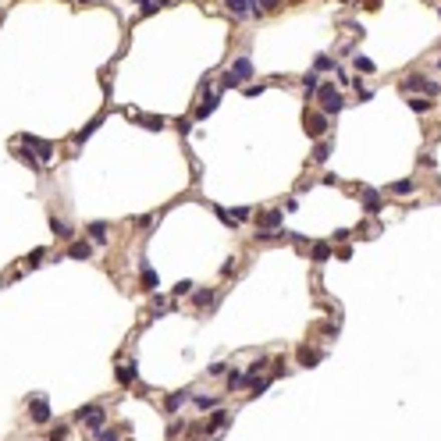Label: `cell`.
I'll return each instance as SVG.
<instances>
[{
	"mask_svg": "<svg viewBox=\"0 0 441 441\" xmlns=\"http://www.w3.org/2000/svg\"><path fill=\"white\" fill-rule=\"evenodd\" d=\"M185 398H189V391H171V395L164 398V406L175 413V409H182V406H185Z\"/></svg>",
	"mask_w": 441,
	"mask_h": 441,
	"instance_id": "obj_13",
	"label": "cell"
},
{
	"mask_svg": "<svg viewBox=\"0 0 441 441\" xmlns=\"http://www.w3.org/2000/svg\"><path fill=\"white\" fill-rule=\"evenodd\" d=\"M277 228H281V214L277 210H267L256 217V231H277Z\"/></svg>",
	"mask_w": 441,
	"mask_h": 441,
	"instance_id": "obj_4",
	"label": "cell"
},
{
	"mask_svg": "<svg viewBox=\"0 0 441 441\" xmlns=\"http://www.w3.org/2000/svg\"><path fill=\"white\" fill-rule=\"evenodd\" d=\"M381 207H384V203H381V192L367 189V192H363V210H367V214H377Z\"/></svg>",
	"mask_w": 441,
	"mask_h": 441,
	"instance_id": "obj_9",
	"label": "cell"
},
{
	"mask_svg": "<svg viewBox=\"0 0 441 441\" xmlns=\"http://www.w3.org/2000/svg\"><path fill=\"white\" fill-rule=\"evenodd\" d=\"M260 8H263V11H277V8H281V0H260Z\"/></svg>",
	"mask_w": 441,
	"mask_h": 441,
	"instance_id": "obj_34",
	"label": "cell"
},
{
	"mask_svg": "<svg viewBox=\"0 0 441 441\" xmlns=\"http://www.w3.org/2000/svg\"><path fill=\"white\" fill-rule=\"evenodd\" d=\"M310 253H313V260H317V263H324V260H331V242H313V249H310Z\"/></svg>",
	"mask_w": 441,
	"mask_h": 441,
	"instance_id": "obj_12",
	"label": "cell"
},
{
	"mask_svg": "<svg viewBox=\"0 0 441 441\" xmlns=\"http://www.w3.org/2000/svg\"><path fill=\"white\" fill-rule=\"evenodd\" d=\"M231 71H235V75H238V78H249V75H253V61H249V57H238V61H235V68H231Z\"/></svg>",
	"mask_w": 441,
	"mask_h": 441,
	"instance_id": "obj_15",
	"label": "cell"
},
{
	"mask_svg": "<svg viewBox=\"0 0 441 441\" xmlns=\"http://www.w3.org/2000/svg\"><path fill=\"white\" fill-rule=\"evenodd\" d=\"M409 107H413L416 114H427V110H430V100H423V96H413V100H409Z\"/></svg>",
	"mask_w": 441,
	"mask_h": 441,
	"instance_id": "obj_26",
	"label": "cell"
},
{
	"mask_svg": "<svg viewBox=\"0 0 441 441\" xmlns=\"http://www.w3.org/2000/svg\"><path fill=\"white\" fill-rule=\"evenodd\" d=\"M29 416H32V423H47V420H50V406H47L43 395H36L32 402H29Z\"/></svg>",
	"mask_w": 441,
	"mask_h": 441,
	"instance_id": "obj_3",
	"label": "cell"
},
{
	"mask_svg": "<svg viewBox=\"0 0 441 441\" xmlns=\"http://www.w3.org/2000/svg\"><path fill=\"white\" fill-rule=\"evenodd\" d=\"M43 253H47V249H32V256H29V267H36L39 260H43Z\"/></svg>",
	"mask_w": 441,
	"mask_h": 441,
	"instance_id": "obj_36",
	"label": "cell"
},
{
	"mask_svg": "<svg viewBox=\"0 0 441 441\" xmlns=\"http://www.w3.org/2000/svg\"><path fill=\"white\" fill-rule=\"evenodd\" d=\"M78 416H82V420H86L93 430H100V427H103V409H100V406H86Z\"/></svg>",
	"mask_w": 441,
	"mask_h": 441,
	"instance_id": "obj_6",
	"label": "cell"
},
{
	"mask_svg": "<svg viewBox=\"0 0 441 441\" xmlns=\"http://www.w3.org/2000/svg\"><path fill=\"white\" fill-rule=\"evenodd\" d=\"M437 68H441V61H437Z\"/></svg>",
	"mask_w": 441,
	"mask_h": 441,
	"instance_id": "obj_40",
	"label": "cell"
},
{
	"mask_svg": "<svg viewBox=\"0 0 441 441\" xmlns=\"http://www.w3.org/2000/svg\"><path fill=\"white\" fill-rule=\"evenodd\" d=\"M363 8H367V11H374V8H381V0H367Z\"/></svg>",
	"mask_w": 441,
	"mask_h": 441,
	"instance_id": "obj_37",
	"label": "cell"
},
{
	"mask_svg": "<svg viewBox=\"0 0 441 441\" xmlns=\"http://www.w3.org/2000/svg\"><path fill=\"white\" fill-rule=\"evenodd\" d=\"M164 4H168V0H153V4H142V15H157Z\"/></svg>",
	"mask_w": 441,
	"mask_h": 441,
	"instance_id": "obj_30",
	"label": "cell"
},
{
	"mask_svg": "<svg viewBox=\"0 0 441 441\" xmlns=\"http://www.w3.org/2000/svg\"><path fill=\"white\" fill-rule=\"evenodd\" d=\"M192 402H196V409H199V413H210V409L217 406V398H214V395H196Z\"/></svg>",
	"mask_w": 441,
	"mask_h": 441,
	"instance_id": "obj_16",
	"label": "cell"
},
{
	"mask_svg": "<svg viewBox=\"0 0 441 441\" xmlns=\"http://www.w3.org/2000/svg\"><path fill=\"white\" fill-rule=\"evenodd\" d=\"M328 157H331V146H328V142H317V146H313V160H317V164H324Z\"/></svg>",
	"mask_w": 441,
	"mask_h": 441,
	"instance_id": "obj_20",
	"label": "cell"
},
{
	"mask_svg": "<svg viewBox=\"0 0 441 441\" xmlns=\"http://www.w3.org/2000/svg\"><path fill=\"white\" fill-rule=\"evenodd\" d=\"M50 441H68V427H64V423H61V427H57V430H50Z\"/></svg>",
	"mask_w": 441,
	"mask_h": 441,
	"instance_id": "obj_32",
	"label": "cell"
},
{
	"mask_svg": "<svg viewBox=\"0 0 441 441\" xmlns=\"http://www.w3.org/2000/svg\"><path fill=\"white\" fill-rule=\"evenodd\" d=\"M100 125H103V117H93V121H89V125H86V128H82V132H78V135H75V139H78V142H86V139H89V135H93V132H96V128H100Z\"/></svg>",
	"mask_w": 441,
	"mask_h": 441,
	"instance_id": "obj_17",
	"label": "cell"
},
{
	"mask_svg": "<svg viewBox=\"0 0 441 441\" xmlns=\"http://www.w3.org/2000/svg\"><path fill=\"white\" fill-rule=\"evenodd\" d=\"M96 434V441H121L117 437V430H110V427H100V430H93Z\"/></svg>",
	"mask_w": 441,
	"mask_h": 441,
	"instance_id": "obj_25",
	"label": "cell"
},
{
	"mask_svg": "<svg viewBox=\"0 0 441 441\" xmlns=\"http://www.w3.org/2000/svg\"><path fill=\"white\" fill-rule=\"evenodd\" d=\"M25 142L39 153V160H43V164H50V160H54V146H50L47 139H32V135H25Z\"/></svg>",
	"mask_w": 441,
	"mask_h": 441,
	"instance_id": "obj_5",
	"label": "cell"
},
{
	"mask_svg": "<svg viewBox=\"0 0 441 441\" xmlns=\"http://www.w3.org/2000/svg\"><path fill=\"white\" fill-rule=\"evenodd\" d=\"M391 192H398V196H406V192H413V182H395V185H391Z\"/></svg>",
	"mask_w": 441,
	"mask_h": 441,
	"instance_id": "obj_31",
	"label": "cell"
},
{
	"mask_svg": "<svg viewBox=\"0 0 441 441\" xmlns=\"http://www.w3.org/2000/svg\"><path fill=\"white\" fill-rule=\"evenodd\" d=\"M228 423V413L224 409H214V416H210V430H217V427H224Z\"/></svg>",
	"mask_w": 441,
	"mask_h": 441,
	"instance_id": "obj_27",
	"label": "cell"
},
{
	"mask_svg": "<svg viewBox=\"0 0 441 441\" xmlns=\"http://www.w3.org/2000/svg\"><path fill=\"white\" fill-rule=\"evenodd\" d=\"M437 15H441V8H437Z\"/></svg>",
	"mask_w": 441,
	"mask_h": 441,
	"instance_id": "obj_39",
	"label": "cell"
},
{
	"mask_svg": "<svg viewBox=\"0 0 441 441\" xmlns=\"http://www.w3.org/2000/svg\"><path fill=\"white\" fill-rule=\"evenodd\" d=\"M238 82H242V78H238L235 71H224V75H221V89H238Z\"/></svg>",
	"mask_w": 441,
	"mask_h": 441,
	"instance_id": "obj_21",
	"label": "cell"
},
{
	"mask_svg": "<svg viewBox=\"0 0 441 441\" xmlns=\"http://www.w3.org/2000/svg\"><path fill=\"white\" fill-rule=\"evenodd\" d=\"M356 71H363V75H370V71H374V61H370V57H363V54H359V57H356Z\"/></svg>",
	"mask_w": 441,
	"mask_h": 441,
	"instance_id": "obj_28",
	"label": "cell"
},
{
	"mask_svg": "<svg viewBox=\"0 0 441 441\" xmlns=\"http://www.w3.org/2000/svg\"><path fill=\"white\" fill-rule=\"evenodd\" d=\"M303 86H306V93H317V89H320V82H317V71H310V75L303 78Z\"/></svg>",
	"mask_w": 441,
	"mask_h": 441,
	"instance_id": "obj_29",
	"label": "cell"
},
{
	"mask_svg": "<svg viewBox=\"0 0 441 441\" xmlns=\"http://www.w3.org/2000/svg\"><path fill=\"white\" fill-rule=\"evenodd\" d=\"M256 377L253 374H242V370H231V377H228V388L235 391V388H246V384H253Z\"/></svg>",
	"mask_w": 441,
	"mask_h": 441,
	"instance_id": "obj_11",
	"label": "cell"
},
{
	"mask_svg": "<svg viewBox=\"0 0 441 441\" xmlns=\"http://www.w3.org/2000/svg\"><path fill=\"white\" fill-rule=\"evenodd\" d=\"M189 292H192V281H178L175 285V296H189Z\"/></svg>",
	"mask_w": 441,
	"mask_h": 441,
	"instance_id": "obj_33",
	"label": "cell"
},
{
	"mask_svg": "<svg viewBox=\"0 0 441 441\" xmlns=\"http://www.w3.org/2000/svg\"><path fill=\"white\" fill-rule=\"evenodd\" d=\"M68 256H71V260H89V256H93V246H89V242H71Z\"/></svg>",
	"mask_w": 441,
	"mask_h": 441,
	"instance_id": "obj_10",
	"label": "cell"
},
{
	"mask_svg": "<svg viewBox=\"0 0 441 441\" xmlns=\"http://www.w3.org/2000/svg\"><path fill=\"white\" fill-rule=\"evenodd\" d=\"M335 68H338V64H335L331 54H320V57H317V71H335Z\"/></svg>",
	"mask_w": 441,
	"mask_h": 441,
	"instance_id": "obj_22",
	"label": "cell"
},
{
	"mask_svg": "<svg viewBox=\"0 0 441 441\" xmlns=\"http://www.w3.org/2000/svg\"><path fill=\"white\" fill-rule=\"evenodd\" d=\"M192 303H196L199 310H203V306H210V303H214V292H210V288H199V292L192 296Z\"/></svg>",
	"mask_w": 441,
	"mask_h": 441,
	"instance_id": "obj_18",
	"label": "cell"
},
{
	"mask_svg": "<svg viewBox=\"0 0 441 441\" xmlns=\"http://www.w3.org/2000/svg\"><path fill=\"white\" fill-rule=\"evenodd\" d=\"M324 128H328V117L324 114H310L306 117V132L310 135H324Z\"/></svg>",
	"mask_w": 441,
	"mask_h": 441,
	"instance_id": "obj_7",
	"label": "cell"
},
{
	"mask_svg": "<svg viewBox=\"0 0 441 441\" xmlns=\"http://www.w3.org/2000/svg\"><path fill=\"white\" fill-rule=\"evenodd\" d=\"M296 356H299V363H303V367H317V363H320V352H317V349H310V345H299V352H296Z\"/></svg>",
	"mask_w": 441,
	"mask_h": 441,
	"instance_id": "obj_8",
	"label": "cell"
},
{
	"mask_svg": "<svg viewBox=\"0 0 441 441\" xmlns=\"http://www.w3.org/2000/svg\"><path fill=\"white\" fill-rule=\"evenodd\" d=\"M338 4H349V0H338Z\"/></svg>",
	"mask_w": 441,
	"mask_h": 441,
	"instance_id": "obj_38",
	"label": "cell"
},
{
	"mask_svg": "<svg viewBox=\"0 0 441 441\" xmlns=\"http://www.w3.org/2000/svg\"><path fill=\"white\" fill-rule=\"evenodd\" d=\"M89 235L96 238V242H107V224H103V221H93V224H89Z\"/></svg>",
	"mask_w": 441,
	"mask_h": 441,
	"instance_id": "obj_19",
	"label": "cell"
},
{
	"mask_svg": "<svg viewBox=\"0 0 441 441\" xmlns=\"http://www.w3.org/2000/svg\"><path fill=\"white\" fill-rule=\"evenodd\" d=\"M50 231H54V235H61V238H68V235H71V228H68L64 221H57V217H50Z\"/></svg>",
	"mask_w": 441,
	"mask_h": 441,
	"instance_id": "obj_24",
	"label": "cell"
},
{
	"mask_svg": "<svg viewBox=\"0 0 441 441\" xmlns=\"http://www.w3.org/2000/svg\"><path fill=\"white\" fill-rule=\"evenodd\" d=\"M114 377H117V384H132V381H135V367H132V363H121Z\"/></svg>",
	"mask_w": 441,
	"mask_h": 441,
	"instance_id": "obj_14",
	"label": "cell"
},
{
	"mask_svg": "<svg viewBox=\"0 0 441 441\" xmlns=\"http://www.w3.org/2000/svg\"><path fill=\"white\" fill-rule=\"evenodd\" d=\"M317 100H320V107H324V114L345 110V96H342L335 86H320V89H317Z\"/></svg>",
	"mask_w": 441,
	"mask_h": 441,
	"instance_id": "obj_1",
	"label": "cell"
},
{
	"mask_svg": "<svg viewBox=\"0 0 441 441\" xmlns=\"http://www.w3.org/2000/svg\"><path fill=\"white\" fill-rule=\"evenodd\" d=\"M142 288H146V292H153V288H157V270L142 267Z\"/></svg>",
	"mask_w": 441,
	"mask_h": 441,
	"instance_id": "obj_23",
	"label": "cell"
},
{
	"mask_svg": "<svg viewBox=\"0 0 441 441\" xmlns=\"http://www.w3.org/2000/svg\"><path fill=\"white\" fill-rule=\"evenodd\" d=\"M142 121H146L153 132H160V128H164V121H160V117H142Z\"/></svg>",
	"mask_w": 441,
	"mask_h": 441,
	"instance_id": "obj_35",
	"label": "cell"
},
{
	"mask_svg": "<svg viewBox=\"0 0 441 441\" xmlns=\"http://www.w3.org/2000/svg\"><path fill=\"white\" fill-rule=\"evenodd\" d=\"M402 93H441V86L437 82H427L423 75H409V78H402Z\"/></svg>",
	"mask_w": 441,
	"mask_h": 441,
	"instance_id": "obj_2",
	"label": "cell"
}]
</instances>
